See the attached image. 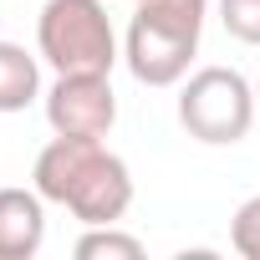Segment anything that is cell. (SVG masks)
I'll list each match as a JSON object with an SVG mask.
<instances>
[{"mask_svg":"<svg viewBox=\"0 0 260 260\" xmlns=\"http://www.w3.org/2000/svg\"><path fill=\"white\" fill-rule=\"evenodd\" d=\"M36 194L46 204L72 209L82 224H117L133 204V174L117 153L102 148V138H51L36 153Z\"/></svg>","mask_w":260,"mask_h":260,"instance_id":"1","label":"cell"},{"mask_svg":"<svg viewBox=\"0 0 260 260\" xmlns=\"http://www.w3.org/2000/svg\"><path fill=\"white\" fill-rule=\"evenodd\" d=\"M209 16V0H138V16L127 26L122 61L143 87H174L189 77L199 51V31Z\"/></svg>","mask_w":260,"mask_h":260,"instance_id":"2","label":"cell"},{"mask_svg":"<svg viewBox=\"0 0 260 260\" xmlns=\"http://www.w3.org/2000/svg\"><path fill=\"white\" fill-rule=\"evenodd\" d=\"M41 56L61 72H107L117 67V36L102 0H46L36 21Z\"/></svg>","mask_w":260,"mask_h":260,"instance_id":"3","label":"cell"},{"mask_svg":"<svg viewBox=\"0 0 260 260\" xmlns=\"http://www.w3.org/2000/svg\"><path fill=\"white\" fill-rule=\"evenodd\" d=\"M255 112H260L255 87L235 67H204L179 87V122L189 127V138H199L209 148L240 143L250 133Z\"/></svg>","mask_w":260,"mask_h":260,"instance_id":"4","label":"cell"},{"mask_svg":"<svg viewBox=\"0 0 260 260\" xmlns=\"http://www.w3.org/2000/svg\"><path fill=\"white\" fill-rule=\"evenodd\" d=\"M46 122L61 138H107L117 122V97L107 72H61L46 92Z\"/></svg>","mask_w":260,"mask_h":260,"instance_id":"5","label":"cell"},{"mask_svg":"<svg viewBox=\"0 0 260 260\" xmlns=\"http://www.w3.org/2000/svg\"><path fill=\"white\" fill-rule=\"evenodd\" d=\"M46 199L36 189H0V260H31L46 240Z\"/></svg>","mask_w":260,"mask_h":260,"instance_id":"6","label":"cell"},{"mask_svg":"<svg viewBox=\"0 0 260 260\" xmlns=\"http://www.w3.org/2000/svg\"><path fill=\"white\" fill-rule=\"evenodd\" d=\"M41 92V67L26 46L0 41V112H26Z\"/></svg>","mask_w":260,"mask_h":260,"instance_id":"7","label":"cell"},{"mask_svg":"<svg viewBox=\"0 0 260 260\" xmlns=\"http://www.w3.org/2000/svg\"><path fill=\"white\" fill-rule=\"evenodd\" d=\"M77 260H143V240L112 224H87V235L77 240Z\"/></svg>","mask_w":260,"mask_h":260,"instance_id":"8","label":"cell"},{"mask_svg":"<svg viewBox=\"0 0 260 260\" xmlns=\"http://www.w3.org/2000/svg\"><path fill=\"white\" fill-rule=\"evenodd\" d=\"M219 21L235 41L260 46V0H219Z\"/></svg>","mask_w":260,"mask_h":260,"instance_id":"9","label":"cell"},{"mask_svg":"<svg viewBox=\"0 0 260 260\" xmlns=\"http://www.w3.org/2000/svg\"><path fill=\"white\" fill-rule=\"evenodd\" d=\"M230 245H235V255H245V260H260V194H255V199H245V204L235 209Z\"/></svg>","mask_w":260,"mask_h":260,"instance_id":"10","label":"cell"},{"mask_svg":"<svg viewBox=\"0 0 260 260\" xmlns=\"http://www.w3.org/2000/svg\"><path fill=\"white\" fill-rule=\"evenodd\" d=\"M255 102H260V82H255Z\"/></svg>","mask_w":260,"mask_h":260,"instance_id":"11","label":"cell"},{"mask_svg":"<svg viewBox=\"0 0 260 260\" xmlns=\"http://www.w3.org/2000/svg\"><path fill=\"white\" fill-rule=\"evenodd\" d=\"M133 6H138V0H133Z\"/></svg>","mask_w":260,"mask_h":260,"instance_id":"12","label":"cell"}]
</instances>
